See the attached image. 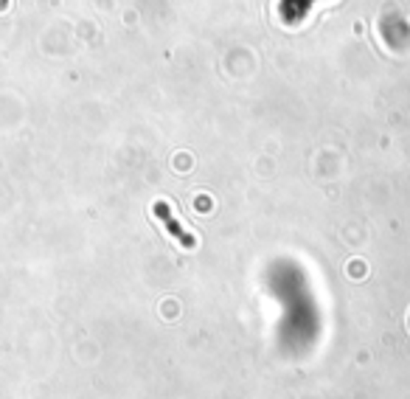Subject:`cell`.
Returning a JSON list of instances; mask_svg holds the SVG:
<instances>
[{"mask_svg": "<svg viewBox=\"0 0 410 399\" xmlns=\"http://www.w3.org/2000/svg\"><path fill=\"white\" fill-rule=\"evenodd\" d=\"M155 214L164 220V225L169 228V231H171V234H174V237H177V240H180V245H183V247H191V245H194V237H191L188 231H183V228L174 223V217H171V208H169L166 203H158V206H155Z\"/></svg>", "mask_w": 410, "mask_h": 399, "instance_id": "1", "label": "cell"}]
</instances>
